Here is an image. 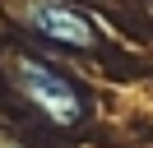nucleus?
Masks as SVG:
<instances>
[{"mask_svg":"<svg viewBox=\"0 0 153 148\" xmlns=\"http://www.w3.org/2000/svg\"><path fill=\"white\" fill-rule=\"evenodd\" d=\"M14 79H19V92L47 120H56V125H79V120H84V111H88L84 97H79V88L56 65L37 60V56H19V60H14Z\"/></svg>","mask_w":153,"mask_h":148,"instance_id":"f257e3e1","label":"nucleus"},{"mask_svg":"<svg viewBox=\"0 0 153 148\" xmlns=\"http://www.w3.org/2000/svg\"><path fill=\"white\" fill-rule=\"evenodd\" d=\"M19 14H23L28 28H37L42 37H51V42H60V46H74V51L97 46V28L88 23L74 5H65V0H23Z\"/></svg>","mask_w":153,"mask_h":148,"instance_id":"f03ea898","label":"nucleus"}]
</instances>
